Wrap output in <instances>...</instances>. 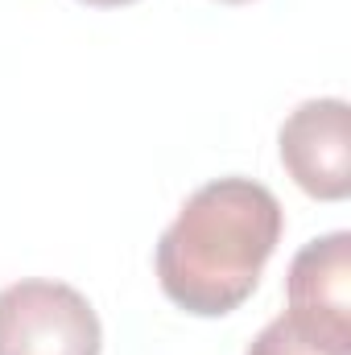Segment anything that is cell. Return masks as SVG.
I'll list each match as a JSON object with an SVG mask.
<instances>
[{
    "label": "cell",
    "instance_id": "obj_1",
    "mask_svg": "<svg viewBox=\"0 0 351 355\" xmlns=\"http://www.w3.org/2000/svg\"><path fill=\"white\" fill-rule=\"evenodd\" d=\"M281 227V202L261 182L232 174L198 186L157 240L153 265L162 293L194 318L240 310L261 285Z\"/></svg>",
    "mask_w": 351,
    "mask_h": 355
},
{
    "label": "cell",
    "instance_id": "obj_2",
    "mask_svg": "<svg viewBox=\"0 0 351 355\" xmlns=\"http://www.w3.org/2000/svg\"><path fill=\"white\" fill-rule=\"evenodd\" d=\"M103 327L67 281H12L0 289V355H99Z\"/></svg>",
    "mask_w": 351,
    "mask_h": 355
},
{
    "label": "cell",
    "instance_id": "obj_3",
    "mask_svg": "<svg viewBox=\"0 0 351 355\" xmlns=\"http://www.w3.org/2000/svg\"><path fill=\"white\" fill-rule=\"evenodd\" d=\"M281 166L310 198L343 202L351 194V107L348 99H306L277 132Z\"/></svg>",
    "mask_w": 351,
    "mask_h": 355
},
{
    "label": "cell",
    "instance_id": "obj_4",
    "mask_svg": "<svg viewBox=\"0 0 351 355\" xmlns=\"http://www.w3.org/2000/svg\"><path fill=\"white\" fill-rule=\"evenodd\" d=\"M285 318L310 339L351 352V236L331 232L310 240L285 272Z\"/></svg>",
    "mask_w": 351,
    "mask_h": 355
},
{
    "label": "cell",
    "instance_id": "obj_5",
    "mask_svg": "<svg viewBox=\"0 0 351 355\" xmlns=\"http://www.w3.org/2000/svg\"><path fill=\"white\" fill-rule=\"evenodd\" d=\"M244 355H351V352H335V347H327V343L310 339V335H306V331H298L285 314H277L261 335L248 343V352H244Z\"/></svg>",
    "mask_w": 351,
    "mask_h": 355
},
{
    "label": "cell",
    "instance_id": "obj_6",
    "mask_svg": "<svg viewBox=\"0 0 351 355\" xmlns=\"http://www.w3.org/2000/svg\"><path fill=\"white\" fill-rule=\"evenodd\" d=\"M79 4H91V8H124V4H137V0H79Z\"/></svg>",
    "mask_w": 351,
    "mask_h": 355
},
{
    "label": "cell",
    "instance_id": "obj_7",
    "mask_svg": "<svg viewBox=\"0 0 351 355\" xmlns=\"http://www.w3.org/2000/svg\"><path fill=\"white\" fill-rule=\"evenodd\" d=\"M223 4H248V0H223Z\"/></svg>",
    "mask_w": 351,
    "mask_h": 355
}]
</instances>
